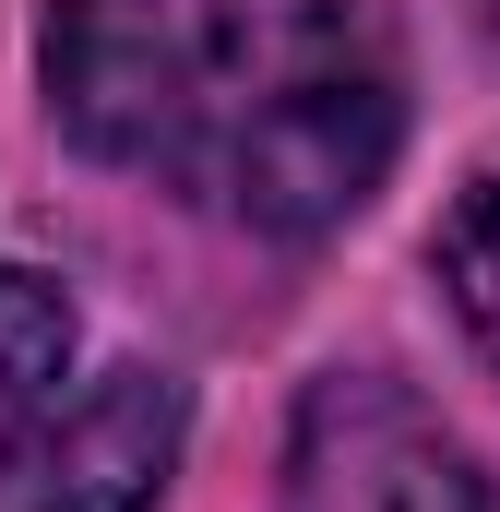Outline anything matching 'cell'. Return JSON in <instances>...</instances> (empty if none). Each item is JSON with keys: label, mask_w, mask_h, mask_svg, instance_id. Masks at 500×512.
Wrapping results in <instances>:
<instances>
[{"label": "cell", "mask_w": 500, "mask_h": 512, "mask_svg": "<svg viewBox=\"0 0 500 512\" xmlns=\"http://www.w3.org/2000/svg\"><path fill=\"white\" fill-rule=\"evenodd\" d=\"M393 143L405 48L381 0H155L131 179L262 239H322L393 179Z\"/></svg>", "instance_id": "1"}, {"label": "cell", "mask_w": 500, "mask_h": 512, "mask_svg": "<svg viewBox=\"0 0 500 512\" xmlns=\"http://www.w3.org/2000/svg\"><path fill=\"white\" fill-rule=\"evenodd\" d=\"M286 512H489V489L405 382L322 370L286 429Z\"/></svg>", "instance_id": "2"}, {"label": "cell", "mask_w": 500, "mask_h": 512, "mask_svg": "<svg viewBox=\"0 0 500 512\" xmlns=\"http://www.w3.org/2000/svg\"><path fill=\"white\" fill-rule=\"evenodd\" d=\"M179 465V382L167 370H96L0 453V512H155Z\"/></svg>", "instance_id": "3"}, {"label": "cell", "mask_w": 500, "mask_h": 512, "mask_svg": "<svg viewBox=\"0 0 500 512\" xmlns=\"http://www.w3.org/2000/svg\"><path fill=\"white\" fill-rule=\"evenodd\" d=\"M60 382H72V298L12 262L0 274V453L60 405Z\"/></svg>", "instance_id": "4"}, {"label": "cell", "mask_w": 500, "mask_h": 512, "mask_svg": "<svg viewBox=\"0 0 500 512\" xmlns=\"http://www.w3.org/2000/svg\"><path fill=\"white\" fill-rule=\"evenodd\" d=\"M441 286H453V310H465V334L489 346V370H500V167L441 215Z\"/></svg>", "instance_id": "5"}]
</instances>
